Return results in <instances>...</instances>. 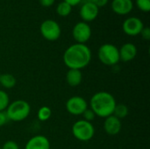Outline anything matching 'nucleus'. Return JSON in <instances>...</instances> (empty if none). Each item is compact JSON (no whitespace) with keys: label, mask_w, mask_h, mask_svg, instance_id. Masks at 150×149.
<instances>
[{"label":"nucleus","mask_w":150,"mask_h":149,"mask_svg":"<svg viewBox=\"0 0 150 149\" xmlns=\"http://www.w3.org/2000/svg\"><path fill=\"white\" fill-rule=\"evenodd\" d=\"M63 62L69 69H79L87 67L91 60V51L85 44L76 43L69 46L63 54Z\"/></svg>","instance_id":"nucleus-1"},{"label":"nucleus","mask_w":150,"mask_h":149,"mask_svg":"<svg viewBox=\"0 0 150 149\" xmlns=\"http://www.w3.org/2000/svg\"><path fill=\"white\" fill-rule=\"evenodd\" d=\"M117 103L114 97L106 91H98L95 93L90 101V106L96 116L107 118L113 114Z\"/></svg>","instance_id":"nucleus-2"},{"label":"nucleus","mask_w":150,"mask_h":149,"mask_svg":"<svg viewBox=\"0 0 150 149\" xmlns=\"http://www.w3.org/2000/svg\"><path fill=\"white\" fill-rule=\"evenodd\" d=\"M9 120L14 122H20L25 120L31 112L30 105L25 100H16L11 103L5 110Z\"/></svg>","instance_id":"nucleus-3"},{"label":"nucleus","mask_w":150,"mask_h":149,"mask_svg":"<svg viewBox=\"0 0 150 149\" xmlns=\"http://www.w3.org/2000/svg\"><path fill=\"white\" fill-rule=\"evenodd\" d=\"M73 136L80 141H89L95 134V128L91 122L84 119L77 120L72 126Z\"/></svg>","instance_id":"nucleus-4"},{"label":"nucleus","mask_w":150,"mask_h":149,"mask_svg":"<svg viewBox=\"0 0 150 149\" xmlns=\"http://www.w3.org/2000/svg\"><path fill=\"white\" fill-rule=\"evenodd\" d=\"M98 57L103 64L106 66H114L120 61L119 49L112 44H104L98 49Z\"/></svg>","instance_id":"nucleus-5"},{"label":"nucleus","mask_w":150,"mask_h":149,"mask_svg":"<svg viewBox=\"0 0 150 149\" xmlns=\"http://www.w3.org/2000/svg\"><path fill=\"white\" fill-rule=\"evenodd\" d=\"M40 33L46 40L54 41L61 36V27L56 21L47 19L40 25Z\"/></svg>","instance_id":"nucleus-6"},{"label":"nucleus","mask_w":150,"mask_h":149,"mask_svg":"<svg viewBox=\"0 0 150 149\" xmlns=\"http://www.w3.org/2000/svg\"><path fill=\"white\" fill-rule=\"evenodd\" d=\"M88 108L87 101L79 96L71 97L66 102V109L69 113L74 116L82 115L84 111Z\"/></svg>","instance_id":"nucleus-7"},{"label":"nucleus","mask_w":150,"mask_h":149,"mask_svg":"<svg viewBox=\"0 0 150 149\" xmlns=\"http://www.w3.org/2000/svg\"><path fill=\"white\" fill-rule=\"evenodd\" d=\"M72 35L77 43L84 44L91 36V29L86 22H78L73 27Z\"/></svg>","instance_id":"nucleus-8"},{"label":"nucleus","mask_w":150,"mask_h":149,"mask_svg":"<svg viewBox=\"0 0 150 149\" xmlns=\"http://www.w3.org/2000/svg\"><path fill=\"white\" fill-rule=\"evenodd\" d=\"M123 31L129 36H136L141 33L144 25L142 21L136 17H131L127 18L123 23Z\"/></svg>","instance_id":"nucleus-9"},{"label":"nucleus","mask_w":150,"mask_h":149,"mask_svg":"<svg viewBox=\"0 0 150 149\" xmlns=\"http://www.w3.org/2000/svg\"><path fill=\"white\" fill-rule=\"evenodd\" d=\"M121 127H122L121 120L116 118L114 115H111L105 118L104 122V129L108 135L114 136L119 134L121 130Z\"/></svg>","instance_id":"nucleus-10"},{"label":"nucleus","mask_w":150,"mask_h":149,"mask_svg":"<svg viewBox=\"0 0 150 149\" xmlns=\"http://www.w3.org/2000/svg\"><path fill=\"white\" fill-rule=\"evenodd\" d=\"M98 15V7L93 3L88 1L84 3L80 9V16L83 22H90L94 20Z\"/></svg>","instance_id":"nucleus-11"},{"label":"nucleus","mask_w":150,"mask_h":149,"mask_svg":"<svg viewBox=\"0 0 150 149\" xmlns=\"http://www.w3.org/2000/svg\"><path fill=\"white\" fill-rule=\"evenodd\" d=\"M50 141L47 137L43 135H36L28 140L25 149H50Z\"/></svg>","instance_id":"nucleus-12"},{"label":"nucleus","mask_w":150,"mask_h":149,"mask_svg":"<svg viewBox=\"0 0 150 149\" xmlns=\"http://www.w3.org/2000/svg\"><path fill=\"white\" fill-rule=\"evenodd\" d=\"M119 54H120V61L127 62L134 60L136 57L137 47L133 43H126L120 47V49H119Z\"/></svg>","instance_id":"nucleus-13"},{"label":"nucleus","mask_w":150,"mask_h":149,"mask_svg":"<svg viewBox=\"0 0 150 149\" xmlns=\"http://www.w3.org/2000/svg\"><path fill=\"white\" fill-rule=\"evenodd\" d=\"M132 0H112V9L119 15H127L133 10Z\"/></svg>","instance_id":"nucleus-14"},{"label":"nucleus","mask_w":150,"mask_h":149,"mask_svg":"<svg viewBox=\"0 0 150 149\" xmlns=\"http://www.w3.org/2000/svg\"><path fill=\"white\" fill-rule=\"evenodd\" d=\"M83 80V74L79 69H69L66 74V81L71 87H76L80 85Z\"/></svg>","instance_id":"nucleus-15"},{"label":"nucleus","mask_w":150,"mask_h":149,"mask_svg":"<svg viewBox=\"0 0 150 149\" xmlns=\"http://www.w3.org/2000/svg\"><path fill=\"white\" fill-rule=\"evenodd\" d=\"M17 83V80L11 74H3L0 76V85L5 89H11Z\"/></svg>","instance_id":"nucleus-16"},{"label":"nucleus","mask_w":150,"mask_h":149,"mask_svg":"<svg viewBox=\"0 0 150 149\" xmlns=\"http://www.w3.org/2000/svg\"><path fill=\"white\" fill-rule=\"evenodd\" d=\"M128 108L126 105L124 104H119V105H116L115 108H114V111H113V114L116 118L120 119V120L124 118H126L127 115H128Z\"/></svg>","instance_id":"nucleus-17"},{"label":"nucleus","mask_w":150,"mask_h":149,"mask_svg":"<svg viewBox=\"0 0 150 149\" xmlns=\"http://www.w3.org/2000/svg\"><path fill=\"white\" fill-rule=\"evenodd\" d=\"M52 116V110L48 106H42L39 109L37 117L40 121H47Z\"/></svg>","instance_id":"nucleus-18"},{"label":"nucleus","mask_w":150,"mask_h":149,"mask_svg":"<svg viewBox=\"0 0 150 149\" xmlns=\"http://www.w3.org/2000/svg\"><path fill=\"white\" fill-rule=\"evenodd\" d=\"M71 10H72V6L69 5L68 3H66L64 1L62 2V3H60L57 5V7H56V12H57V14H59L62 17L68 16L71 12Z\"/></svg>","instance_id":"nucleus-19"},{"label":"nucleus","mask_w":150,"mask_h":149,"mask_svg":"<svg viewBox=\"0 0 150 149\" xmlns=\"http://www.w3.org/2000/svg\"><path fill=\"white\" fill-rule=\"evenodd\" d=\"M9 105H10L9 95L5 91L0 90V112H4Z\"/></svg>","instance_id":"nucleus-20"},{"label":"nucleus","mask_w":150,"mask_h":149,"mask_svg":"<svg viewBox=\"0 0 150 149\" xmlns=\"http://www.w3.org/2000/svg\"><path fill=\"white\" fill-rule=\"evenodd\" d=\"M136 4L141 11L145 12L149 11L150 0H136Z\"/></svg>","instance_id":"nucleus-21"},{"label":"nucleus","mask_w":150,"mask_h":149,"mask_svg":"<svg viewBox=\"0 0 150 149\" xmlns=\"http://www.w3.org/2000/svg\"><path fill=\"white\" fill-rule=\"evenodd\" d=\"M82 115L83 116V119L86 120V121H88V122L93 121L94 119H95V117H96V115L93 112V111L91 109H90V108H87Z\"/></svg>","instance_id":"nucleus-22"},{"label":"nucleus","mask_w":150,"mask_h":149,"mask_svg":"<svg viewBox=\"0 0 150 149\" xmlns=\"http://www.w3.org/2000/svg\"><path fill=\"white\" fill-rule=\"evenodd\" d=\"M1 149H19L18 145L13 141H7L1 147Z\"/></svg>","instance_id":"nucleus-23"},{"label":"nucleus","mask_w":150,"mask_h":149,"mask_svg":"<svg viewBox=\"0 0 150 149\" xmlns=\"http://www.w3.org/2000/svg\"><path fill=\"white\" fill-rule=\"evenodd\" d=\"M9 121V119L6 115L5 111L4 112H0V127L4 126L7 122Z\"/></svg>","instance_id":"nucleus-24"},{"label":"nucleus","mask_w":150,"mask_h":149,"mask_svg":"<svg viewBox=\"0 0 150 149\" xmlns=\"http://www.w3.org/2000/svg\"><path fill=\"white\" fill-rule=\"evenodd\" d=\"M142 38L146 40H150V29L149 27H143V29L142 30L141 33Z\"/></svg>","instance_id":"nucleus-25"},{"label":"nucleus","mask_w":150,"mask_h":149,"mask_svg":"<svg viewBox=\"0 0 150 149\" xmlns=\"http://www.w3.org/2000/svg\"><path fill=\"white\" fill-rule=\"evenodd\" d=\"M90 2L93 3L95 5H97L99 8V7L105 6L108 3V0H90Z\"/></svg>","instance_id":"nucleus-26"},{"label":"nucleus","mask_w":150,"mask_h":149,"mask_svg":"<svg viewBox=\"0 0 150 149\" xmlns=\"http://www.w3.org/2000/svg\"><path fill=\"white\" fill-rule=\"evenodd\" d=\"M39 1H40V4L42 6L49 7V6H51L54 3L55 0H39Z\"/></svg>","instance_id":"nucleus-27"},{"label":"nucleus","mask_w":150,"mask_h":149,"mask_svg":"<svg viewBox=\"0 0 150 149\" xmlns=\"http://www.w3.org/2000/svg\"><path fill=\"white\" fill-rule=\"evenodd\" d=\"M63 1L66 2V3H68L71 6H75V5H77L82 0H63Z\"/></svg>","instance_id":"nucleus-28"},{"label":"nucleus","mask_w":150,"mask_h":149,"mask_svg":"<svg viewBox=\"0 0 150 149\" xmlns=\"http://www.w3.org/2000/svg\"><path fill=\"white\" fill-rule=\"evenodd\" d=\"M0 149H1V146H0Z\"/></svg>","instance_id":"nucleus-29"},{"label":"nucleus","mask_w":150,"mask_h":149,"mask_svg":"<svg viewBox=\"0 0 150 149\" xmlns=\"http://www.w3.org/2000/svg\"><path fill=\"white\" fill-rule=\"evenodd\" d=\"M0 76H1V74H0Z\"/></svg>","instance_id":"nucleus-30"}]
</instances>
